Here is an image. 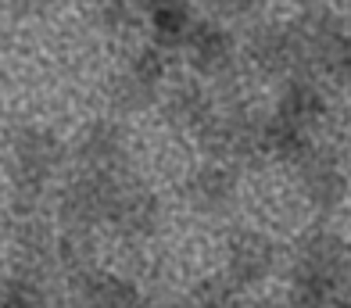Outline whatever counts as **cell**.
<instances>
[{
	"label": "cell",
	"instance_id": "cell-3",
	"mask_svg": "<svg viewBox=\"0 0 351 308\" xmlns=\"http://www.w3.org/2000/svg\"><path fill=\"white\" fill-rule=\"evenodd\" d=\"M197 143L208 161H219L230 169L251 165L262 158V115L247 111L244 104H226L197 133Z\"/></svg>",
	"mask_w": 351,
	"mask_h": 308
},
{
	"label": "cell",
	"instance_id": "cell-19",
	"mask_svg": "<svg viewBox=\"0 0 351 308\" xmlns=\"http://www.w3.org/2000/svg\"><path fill=\"white\" fill-rule=\"evenodd\" d=\"M97 269V240L86 230H58L54 240V272H65V280L72 283L75 276Z\"/></svg>",
	"mask_w": 351,
	"mask_h": 308
},
{
	"label": "cell",
	"instance_id": "cell-12",
	"mask_svg": "<svg viewBox=\"0 0 351 308\" xmlns=\"http://www.w3.org/2000/svg\"><path fill=\"white\" fill-rule=\"evenodd\" d=\"M237 193H241L237 169L219 165V161L197 165L183 183V201L190 204V212H197V215H226L237 204Z\"/></svg>",
	"mask_w": 351,
	"mask_h": 308
},
{
	"label": "cell",
	"instance_id": "cell-21",
	"mask_svg": "<svg viewBox=\"0 0 351 308\" xmlns=\"http://www.w3.org/2000/svg\"><path fill=\"white\" fill-rule=\"evenodd\" d=\"M0 308H51V305H47V290L40 280L11 272L0 283Z\"/></svg>",
	"mask_w": 351,
	"mask_h": 308
},
{
	"label": "cell",
	"instance_id": "cell-26",
	"mask_svg": "<svg viewBox=\"0 0 351 308\" xmlns=\"http://www.w3.org/2000/svg\"><path fill=\"white\" fill-rule=\"evenodd\" d=\"M348 287H351V248H348Z\"/></svg>",
	"mask_w": 351,
	"mask_h": 308
},
{
	"label": "cell",
	"instance_id": "cell-14",
	"mask_svg": "<svg viewBox=\"0 0 351 308\" xmlns=\"http://www.w3.org/2000/svg\"><path fill=\"white\" fill-rule=\"evenodd\" d=\"M219 111L212 90L204 83H194V79H183V83H176L165 97H162V115L172 129H180V133H201L204 126L212 122V115Z\"/></svg>",
	"mask_w": 351,
	"mask_h": 308
},
{
	"label": "cell",
	"instance_id": "cell-4",
	"mask_svg": "<svg viewBox=\"0 0 351 308\" xmlns=\"http://www.w3.org/2000/svg\"><path fill=\"white\" fill-rule=\"evenodd\" d=\"M165 79V54L158 47L143 43L119 64V72L108 83V101L119 115H133V111H147L158 93H162Z\"/></svg>",
	"mask_w": 351,
	"mask_h": 308
},
{
	"label": "cell",
	"instance_id": "cell-27",
	"mask_svg": "<svg viewBox=\"0 0 351 308\" xmlns=\"http://www.w3.org/2000/svg\"><path fill=\"white\" fill-rule=\"evenodd\" d=\"M341 308H351V298H344V301H341Z\"/></svg>",
	"mask_w": 351,
	"mask_h": 308
},
{
	"label": "cell",
	"instance_id": "cell-5",
	"mask_svg": "<svg viewBox=\"0 0 351 308\" xmlns=\"http://www.w3.org/2000/svg\"><path fill=\"white\" fill-rule=\"evenodd\" d=\"M72 161L79 172L90 176H108V180H119V176H130V137H125V126L119 119H93L79 129V137L72 140Z\"/></svg>",
	"mask_w": 351,
	"mask_h": 308
},
{
	"label": "cell",
	"instance_id": "cell-6",
	"mask_svg": "<svg viewBox=\"0 0 351 308\" xmlns=\"http://www.w3.org/2000/svg\"><path fill=\"white\" fill-rule=\"evenodd\" d=\"M158 222H162L158 193L147 183L133 180V176H122L115 183V193H111L108 226L130 244H143V240H151L158 233Z\"/></svg>",
	"mask_w": 351,
	"mask_h": 308
},
{
	"label": "cell",
	"instance_id": "cell-13",
	"mask_svg": "<svg viewBox=\"0 0 351 308\" xmlns=\"http://www.w3.org/2000/svg\"><path fill=\"white\" fill-rule=\"evenodd\" d=\"M183 51H186L190 69H194L197 75L226 79L233 72V61H237V40H233V32L226 25H219L212 19H197Z\"/></svg>",
	"mask_w": 351,
	"mask_h": 308
},
{
	"label": "cell",
	"instance_id": "cell-22",
	"mask_svg": "<svg viewBox=\"0 0 351 308\" xmlns=\"http://www.w3.org/2000/svg\"><path fill=\"white\" fill-rule=\"evenodd\" d=\"M101 19L108 29H130L136 22V4H104Z\"/></svg>",
	"mask_w": 351,
	"mask_h": 308
},
{
	"label": "cell",
	"instance_id": "cell-15",
	"mask_svg": "<svg viewBox=\"0 0 351 308\" xmlns=\"http://www.w3.org/2000/svg\"><path fill=\"white\" fill-rule=\"evenodd\" d=\"M273 115L287 126H294L301 129V133H308L315 137V129L323 126L326 119V97L323 90H319L312 79L305 75H298V79H287L283 90H280V101L273 108Z\"/></svg>",
	"mask_w": 351,
	"mask_h": 308
},
{
	"label": "cell",
	"instance_id": "cell-7",
	"mask_svg": "<svg viewBox=\"0 0 351 308\" xmlns=\"http://www.w3.org/2000/svg\"><path fill=\"white\" fill-rule=\"evenodd\" d=\"M119 180L75 172L58 193V222H61V230H86V233H93L97 226H108L111 193H115Z\"/></svg>",
	"mask_w": 351,
	"mask_h": 308
},
{
	"label": "cell",
	"instance_id": "cell-25",
	"mask_svg": "<svg viewBox=\"0 0 351 308\" xmlns=\"http://www.w3.org/2000/svg\"><path fill=\"white\" fill-rule=\"evenodd\" d=\"M136 308H169V305H158V301H147V298H143Z\"/></svg>",
	"mask_w": 351,
	"mask_h": 308
},
{
	"label": "cell",
	"instance_id": "cell-10",
	"mask_svg": "<svg viewBox=\"0 0 351 308\" xmlns=\"http://www.w3.org/2000/svg\"><path fill=\"white\" fill-rule=\"evenodd\" d=\"M276 269V244L258 230H233L226 240V276L233 287H258Z\"/></svg>",
	"mask_w": 351,
	"mask_h": 308
},
{
	"label": "cell",
	"instance_id": "cell-24",
	"mask_svg": "<svg viewBox=\"0 0 351 308\" xmlns=\"http://www.w3.org/2000/svg\"><path fill=\"white\" fill-rule=\"evenodd\" d=\"M51 308H83V305H79V301H75V298L69 294L65 301H58V305H51Z\"/></svg>",
	"mask_w": 351,
	"mask_h": 308
},
{
	"label": "cell",
	"instance_id": "cell-11",
	"mask_svg": "<svg viewBox=\"0 0 351 308\" xmlns=\"http://www.w3.org/2000/svg\"><path fill=\"white\" fill-rule=\"evenodd\" d=\"M291 25H294V36L301 47V58H305V72L308 69H333V58H337L341 43L348 36L337 14L326 8H308Z\"/></svg>",
	"mask_w": 351,
	"mask_h": 308
},
{
	"label": "cell",
	"instance_id": "cell-23",
	"mask_svg": "<svg viewBox=\"0 0 351 308\" xmlns=\"http://www.w3.org/2000/svg\"><path fill=\"white\" fill-rule=\"evenodd\" d=\"M333 75L341 79V83L351 90V32L344 36V43H341V51H337V58H333V69H330Z\"/></svg>",
	"mask_w": 351,
	"mask_h": 308
},
{
	"label": "cell",
	"instance_id": "cell-1",
	"mask_svg": "<svg viewBox=\"0 0 351 308\" xmlns=\"http://www.w3.org/2000/svg\"><path fill=\"white\" fill-rule=\"evenodd\" d=\"M65 143L47 126H19L8 137V180L11 204L43 208V198L65 165Z\"/></svg>",
	"mask_w": 351,
	"mask_h": 308
},
{
	"label": "cell",
	"instance_id": "cell-17",
	"mask_svg": "<svg viewBox=\"0 0 351 308\" xmlns=\"http://www.w3.org/2000/svg\"><path fill=\"white\" fill-rule=\"evenodd\" d=\"M194 11H190L186 0H162V4H151L147 11V25H151V47L158 51H180L190 40V29H194Z\"/></svg>",
	"mask_w": 351,
	"mask_h": 308
},
{
	"label": "cell",
	"instance_id": "cell-16",
	"mask_svg": "<svg viewBox=\"0 0 351 308\" xmlns=\"http://www.w3.org/2000/svg\"><path fill=\"white\" fill-rule=\"evenodd\" d=\"M72 298L83 308H136L143 301L140 287L133 280L108 269H90L72 280Z\"/></svg>",
	"mask_w": 351,
	"mask_h": 308
},
{
	"label": "cell",
	"instance_id": "cell-8",
	"mask_svg": "<svg viewBox=\"0 0 351 308\" xmlns=\"http://www.w3.org/2000/svg\"><path fill=\"white\" fill-rule=\"evenodd\" d=\"M244 58L254 72L262 75H283V79H298L305 72V58L294 36L291 22H265L254 25L244 40Z\"/></svg>",
	"mask_w": 351,
	"mask_h": 308
},
{
	"label": "cell",
	"instance_id": "cell-2",
	"mask_svg": "<svg viewBox=\"0 0 351 308\" xmlns=\"http://www.w3.org/2000/svg\"><path fill=\"white\" fill-rule=\"evenodd\" d=\"M291 290L294 294L333 298V301L351 298L348 244L337 233L323 230V226H312V230L298 237L294 254H291Z\"/></svg>",
	"mask_w": 351,
	"mask_h": 308
},
{
	"label": "cell",
	"instance_id": "cell-20",
	"mask_svg": "<svg viewBox=\"0 0 351 308\" xmlns=\"http://www.w3.org/2000/svg\"><path fill=\"white\" fill-rule=\"evenodd\" d=\"M180 308H247V301L244 290L233 287L226 276H208L186 290Z\"/></svg>",
	"mask_w": 351,
	"mask_h": 308
},
{
	"label": "cell",
	"instance_id": "cell-18",
	"mask_svg": "<svg viewBox=\"0 0 351 308\" xmlns=\"http://www.w3.org/2000/svg\"><path fill=\"white\" fill-rule=\"evenodd\" d=\"M312 147H315V137L280 122L276 115H262V158L298 165V161L305 158Z\"/></svg>",
	"mask_w": 351,
	"mask_h": 308
},
{
	"label": "cell",
	"instance_id": "cell-9",
	"mask_svg": "<svg viewBox=\"0 0 351 308\" xmlns=\"http://www.w3.org/2000/svg\"><path fill=\"white\" fill-rule=\"evenodd\" d=\"M298 190L308 201L312 212L330 215L337 212L348 198V172L341 165V158L330 147H315L298 161Z\"/></svg>",
	"mask_w": 351,
	"mask_h": 308
}]
</instances>
